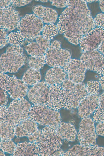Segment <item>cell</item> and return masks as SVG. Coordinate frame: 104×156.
I'll use <instances>...</instances> for the list:
<instances>
[{"label": "cell", "mask_w": 104, "mask_h": 156, "mask_svg": "<svg viewBox=\"0 0 104 156\" xmlns=\"http://www.w3.org/2000/svg\"><path fill=\"white\" fill-rule=\"evenodd\" d=\"M58 20L57 26L59 33L75 45L79 44L82 37L96 27L84 0H69Z\"/></svg>", "instance_id": "obj_1"}, {"label": "cell", "mask_w": 104, "mask_h": 156, "mask_svg": "<svg viewBox=\"0 0 104 156\" xmlns=\"http://www.w3.org/2000/svg\"><path fill=\"white\" fill-rule=\"evenodd\" d=\"M57 127L46 126L38 129L28 137L29 141L35 142L39 147V156H61L64 153L61 148L63 140L57 133Z\"/></svg>", "instance_id": "obj_2"}, {"label": "cell", "mask_w": 104, "mask_h": 156, "mask_svg": "<svg viewBox=\"0 0 104 156\" xmlns=\"http://www.w3.org/2000/svg\"><path fill=\"white\" fill-rule=\"evenodd\" d=\"M23 52V49L20 46H9L6 52L0 56V72L14 73L27 63L28 58Z\"/></svg>", "instance_id": "obj_3"}, {"label": "cell", "mask_w": 104, "mask_h": 156, "mask_svg": "<svg viewBox=\"0 0 104 156\" xmlns=\"http://www.w3.org/2000/svg\"><path fill=\"white\" fill-rule=\"evenodd\" d=\"M64 95L63 108L70 110L77 107L81 101L88 95L85 85L76 83L68 79L61 84Z\"/></svg>", "instance_id": "obj_4"}, {"label": "cell", "mask_w": 104, "mask_h": 156, "mask_svg": "<svg viewBox=\"0 0 104 156\" xmlns=\"http://www.w3.org/2000/svg\"><path fill=\"white\" fill-rule=\"evenodd\" d=\"M29 118L40 125L52 126L57 128L61 121L58 111L43 104L31 106Z\"/></svg>", "instance_id": "obj_5"}, {"label": "cell", "mask_w": 104, "mask_h": 156, "mask_svg": "<svg viewBox=\"0 0 104 156\" xmlns=\"http://www.w3.org/2000/svg\"><path fill=\"white\" fill-rule=\"evenodd\" d=\"M44 23L34 14H27L20 20L17 28L25 40H34L40 35Z\"/></svg>", "instance_id": "obj_6"}, {"label": "cell", "mask_w": 104, "mask_h": 156, "mask_svg": "<svg viewBox=\"0 0 104 156\" xmlns=\"http://www.w3.org/2000/svg\"><path fill=\"white\" fill-rule=\"evenodd\" d=\"M0 89L6 91L10 97L18 99L24 98L29 90L28 85L22 80L0 73Z\"/></svg>", "instance_id": "obj_7"}, {"label": "cell", "mask_w": 104, "mask_h": 156, "mask_svg": "<svg viewBox=\"0 0 104 156\" xmlns=\"http://www.w3.org/2000/svg\"><path fill=\"white\" fill-rule=\"evenodd\" d=\"M46 63L50 67H63L71 59L70 51L62 48L61 43L55 40L50 43L45 54Z\"/></svg>", "instance_id": "obj_8"}, {"label": "cell", "mask_w": 104, "mask_h": 156, "mask_svg": "<svg viewBox=\"0 0 104 156\" xmlns=\"http://www.w3.org/2000/svg\"><path fill=\"white\" fill-rule=\"evenodd\" d=\"M31 106L25 98L14 99L7 107L6 117L16 126L29 118Z\"/></svg>", "instance_id": "obj_9"}, {"label": "cell", "mask_w": 104, "mask_h": 156, "mask_svg": "<svg viewBox=\"0 0 104 156\" xmlns=\"http://www.w3.org/2000/svg\"><path fill=\"white\" fill-rule=\"evenodd\" d=\"M94 122L89 116L82 119L77 135L80 145L87 147L95 145L97 135Z\"/></svg>", "instance_id": "obj_10"}, {"label": "cell", "mask_w": 104, "mask_h": 156, "mask_svg": "<svg viewBox=\"0 0 104 156\" xmlns=\"http://www.w3.org/2000/svg\"><path fill=\"white\" fill-rule=\"evenodd\" d=\"M80 59L87 70L95 72L100 76L104 75V56L99 51L83 52Z\"/></svg>", "instance_id": "obj_11"}, {"label": "cell", "mask_w": 104, "mask_h": 156, "mask_svg": "<svg viewBox=\"0 0 104 156\" xmlns=\"http://www.w3.org/2000/svg\"><path fill=\"white\" fill-rule=\"evenodd\" d=\"M104 41V30L99 27L95 28L84 35L79 44L83 52L97 50Z\"/></svg>", "instance_id": "obj_12"}, {"label": "cell", "mask_w": 104, "mask_h": 156, "mask_svg": "<svg viewBox=\"0 0 104 156\" xmlns=\"http://www.w3.org/2000/svg\"><path fill=\"white\" fill-rule=\"evenodd\" d=\"M63 68L69 80L78 83L84 81L87 69L80 59L71 58Z\"/></svg>", "instance_id": "obj_13"}, {"label": "cell", "mask_w": 104, "mask_h": 156, "mask_svg": "<svg viewBox=\"0 0 104 156\" xmlns=\"http://www.w3.org/2000/svg\"><path fill=\"white\" fill-rule=\"evenodd\" d=\"M0 27L6 31H11L17 28L20 21V12L11 6L0 8Z\"/></svg>", "instance_id": "obj_14"}, {"label": "cell", "mask_w": 104, "mask_h": 156, "mask_svg": "<svg viewBox=\"0 0 104 156\" xmlns=\"http://www.w3.org/2000/svg\"><path fill=\"white\" fill-rule=\"evenodd\" d=\"M49 86L44 81L40 82L29 90L27 96L34 105H46Z\"/></svg>", "instance_id": "obj_15"}, {"label": "cell", "mask_w": 104, "mask_h": 156, "mask_svg": "<svg viewBox=\"0 0 104 156\" xmlns=\"http://www.w3.org/2000/svg\"><path fill=\"white\" fill-rule=\"evenodd\" d=\"M63 156H104V147L96 145L87 147L77 144L64 152Z\"/></svg>", "instance_id": "obj_16"}, {"label": "cell", "mask_w": 104, "mask_h": 156, "mask_svg": "<svg viewBox=\"0 0 104 156\" xmlns=\"http://www.w3.org/2000/svg\"><path fill=\"white\" fill-rule=\"evenodd\" d=\"M99 98L98 94H88L85 97L77 107L79 116L83 118L93 113L99 106Z\"/></svg>", "instance_id": "obj_17"}, {"label": "cell", "mask_w": 104, "mask_h": 156, "mask_svg": "<svg viewBox=\"0 0 104 156\" xmlns=\"http://www.w3.org/2000/svg\"><path fill=\"white\" fill-rule=\"evenodd\" d=\"M64 91L61 85L49 86L46 105L57 111L63 109Z\"/></svg>", "instance_id": "obj_18"}, {"label": "cell", "mask_w": 104, "mask_h": 156, "mask_svg": "<svg viewBox=\"0 0 104 156\" xmlns=\"http://www.w3.org/2000/svg\"><path fill=\"white\" fill-rule=\"evenodd\" d=\"M50 41L40 35L25 47L27 54L30 56L36 57L45 55L50 44Z\"/></svg>", "instance_id": "obj_19"}, {"label": "cell", "mask_w": 104, "mask_h": 156, "mask_svg": "<svg viewBox=\"0 0 104 156\" xmlns=\"http://www.w3.org/2000/svg\"><path fill=\"white\" fill-rule=\"evenodd\" d=\"M32 10L34 14L41 20L43 23L54 24L58 18L56 11L50 7L37 5L33 7Z\"/></svg>", "instance_id": "obj_20"}, {"label": "cell", "mask_w": 104, "mask_h": 156, "mask_svg": "<svg viewBox=\"0 0 104 156\" xmlns=\"http://www.w3.org/2000/svg\"><path fill=\"white\" fill-rule=\"evenodd\" d=\"M67 77V74L63 67H54L46 72L45 81L49 86L60 84Z\"/></svg>", "instance_id": "obj_21"}, {"label": "cell", "mask_w": 104, "mask_h": 156, "mask_svg": "<svg viewBox=\"0 0 104 156\" xmlns=\"http://www.w3.org/2000/svg\"><path fill=\"white\" fill-rule=\"evenodd\" d=\"M38 124L29 118L23 121L15 128V136L18 138L29 137L38 129Z\"/></svg>", "instance_id": "obj_22"}, {"label": "cell", "mask_w": 104, "mask_h": 156, "mask_svg": "<svg viewBox=\"0 0 104 156\" xmlns=\"http://www.w3.org/2000/svg\"><path fill=\"white\" fill-rule=\"evenodd\" d=\"M40 148L35 142L25 141L18 143L12 154L14 156H39Z\"/></svg>", "instance_id": "obj_23"}, {"label": "cell", "mask_w": 104, "mask_h": 156, "mask_svg": "<svg viewBox=\"0 0 104 156\" xmlns=\"http://www.w3.org/2000/svg\"><path fill=\"white\" fill-rule=\"evenodd\" d=\"M0 140H12L15 136L16 125L8 119L6 115L0 117Z\"/></svg>", "instance_id": "obj_24"}, {"label": "cell", "mask_w": 104, "mask_h": 156, "mask_svg": "<svg viewBox=\"0 0 104 156\" xmlns=\"http://www.w3.org/2000/svg\"><path fill=\"white\" fill-rule=\"evenodd\" d=\"M57 133L61 138L69 141H74L77 135L75 126L69 123L61 122L57 128Z\"/></svg>", "instance_id": "obj_25"}, {"label": "cell", "mask_w": 104, "mask_h": 156, "mask_svg": "<svg viewBox=\"0 0 104 156\" xmlns=\"http://www.w3.org/2000/svg\"><path fill=\"white\" fill-rule=\"evenodd\" d=\"M41 78L40 70L29 68L24 73L22 80L27 85L33 86L40 82Z\"/></svg>", "instance_id": "obj_26"}, {"label": "cell", "mask_w": 104, "mask_h": 156, "mask_svg": "<svg viewBox=\"0 0 104 156\" xmlns=\"http://www.w3.org/2000/svg\"><path fill=\"white\" fill-rule=\"evenodd\" d=\"M27 63L30 68L40 70L46 63V55L36 57L30 56L28 60Z\"/></svg>", "instance_id": "obj_27"}, {"label": "cell", "mask_w": 104, "mask_h": 156, "mask_svg": "<svg viewBox=\"0 0 104 156\" xmlns=\"http://www.w3.org/2000/svg\"><path fill=\"white\" fill-rule=\"evenodd\" d=\"M92 119L96 122L104 121V92L99 96V105L93 113Z\"/></svg>", "instance_id": "obj_28"}, {"label": "cell", "mask_w": 104, "mask_h": 156, "mask_svg": "<svg viewBox=\"0 0 104 156\" xmlns=\"http://www.w3.org/2000/svg\"><path fill=\"white\" fill-rule=\"evenodd\" d=\"M42 32L43 37L50 41L59 33L57 25L54 24H45Z\"/></svg>", "instance_id": "obj_29"}, {"label": "cell", "mask_w": 104, "mask_h": 156, "mask_svg": "<svg viewBox=\"0 0 104 156\" xmlns=\"http://www.w3.org/2000/svg\"><path fill=\"white\" fill-rule=\"evenodd\" d=\"M8 43L11 45L20 46L24 44L25 39L18 30L16 32H11L7 36Z\"/></svg>", "instance_id": "obj_30"}, {"label": "cell", "mask_w": 104, "mask_h": 156, "mask_svg": "<svg viewBox=\"0 0 104 156\" xmlns=\"http://www.w3.org/2000/svg\"><path fill=\"white\" fill-rule=\"evenodd\" d=\"M16 146L17 145L12 140H0V149L5 153L13 154Z\"/></svg>", "instance_id": "obj_31"}, {"label": "cell", "mask_w": 104, "mask_h": 156, "mask_svg": "<svg viewBox=\"0 0 104 156\" xmlns=\"http://www.w3.org/2000/svg\"><path fill=\"white\" fill-rule=\"evenodd\" d=\"M100 84L99 82L94 80L88 81L85 85V88L88 94H98Z\"/></svg>", "instance_id": "obj_32"}, {"label": "cell", "mask_w": 104, "mask_h": 156, "mask_svg": "<svg viewBox=\"0 0 104 156\" xmlns=\"http://www.w3.org/2000/svg\"><path fill=\"white\" fill-rule=\"evenodd\" d=\"M94 20L96 26L104 30V13L97 14Z\"/></svg>", "instance_id": "obj_33"}, {"label": "cell", "mask_w": 104, "mask_h": 156, "mask_svg": "<svg viewBox=\"0 0 104 156\" xmlns=\"http://www.w3.org/2000/svg\"><path fill=\"white\" fill-rule=\"evenodd\" d=\"M7 35L6 31L3 29L1 28L0 49L2 48L8 43L7 39Z\"/></svg>", "instance_id": "obj_34"}, {"label": "cell", "mask_w": 104, "mask_h": 156, "mask_svg": "<svg viewBox=\"0 0 104 156\" xmlns=\"http://www.w3.org/2000/svg\"><path fill=\"white\" fill-rule=\"evenodd\" d=\"M52 5L57 8H63L67 7L69 0H49Z\"/></svg>", "instance_id": "obj_35"}, {"label": "cell", "mask_w": 104, "mask_h": 156, "mask_svg": "<svg viewBox=\"0 0 104 156\" xmlns=\"http://www.w3.org/2000/svg\"><path fill=\"white\" fill-rule=\"evenodd\" d=\"M32 0H12L10 6L15 8L17 7H20L28 4Z\"/></svg>", "instance_id": "obj_36"}, {"label": "cell", "mask_w": 104, "mask_h": 156, "mask_svg": "<svg viewBox=\"0 0 104 156\" xmlns=\"http://www.w3.org/2000/svg\"><path fill=\"white\" fill-rule=\"evenodd\" d=\"M8 93L4 90L0 89V106H5L8 101Z\"/></svg>", "instance_id": "obj_37"}, {"label": "cell", "mask_w": 104, "mask_h": 156, "mask_svg": "<svg viewBox=\"0 0 104 156\" xmlns=\"http://www.w3.org/2000/svg\"><path fill=\"white\" fill-rule=\"evenodd\" d=\"M95 130L97 134L104 136V121L98 122L96 126Z\"/></svg>", "instance_id": "obj_38"}, {"label": "cell", "mask_w": 104, "mask_h": 156, "mask_svg": "<svg viewBox=\"0 0 104 156\" xmlns=\"http://www.w3.org/2000/svg\"><path fill=\"white\" fill-rule=\"evenodd\" d=\"M0 8H5L10 6L12 0H0Z\"/></svg>", "instance_id": "obj_39"}, {"label": "cell", "mask_w": 104, "mask_h": 156, "mask_svg": "<svg viewBox=\"0 0 104 156\" xmlns=\"http://www.w3.org/2000/svg\"><path fill=\"white\" fill-rule=\"evenodd\" d=\"M99 82L102 89L104 90V75L99 78Z\"/></svg>", "instance_id": "obj_40"}, {"label": "cell", "mask_w": 104, "mask_h": 156, "mask_svg": "<svg viewBox=\"0 0 104 156\" xmlns=\"http://www.w3.org/2000/svg\"><path fill=\"white\" fill-rule=\"evenodd\" d=\"M98 50L100 53L104 55V41L100 45L98 49Z\"/></svg>", "instance_id": "obj_41"}, {"label": "cell", "mask_w": 104, "mask_h": 156, "mask_svg": "<svg viewBox=\"0 0 104 156\" xmlns=\"http://www.w3.org/2000/svg\"><path fill=\"white\" fill-rule=\"evenodd\" d=\"M99 6L101 11L104 13V0H100Z\"/></svg>", "instance_id": "obj_42"}, {"label": "cell", "mask_w": 104, "mask_h": 156, "mask_svg": "<svg viewBox=\"0 0 104 156\" xmlns=\"http://www.w3.org/2000/svg\"><path fill=\"white\" fill-rule=\"evenodd\" d=\"M5 152L1 150H0V156H5Z\"/></svg>", "instance_id": "obj_43"}, {"label": "cell", "mask_w": 104, "mask_h": 156, "mask_svg": "<svg viewBox=\"0 0 104 156\" xmlns=\"http://www.w3.org/2000/svg\"><path fill=\"white\" fill-rule=\"evenodd\" d=\"M38 1H39L42 2H48V0H38Z\"/></svg>", "instance_id": "obj_44"}]
</instances>
